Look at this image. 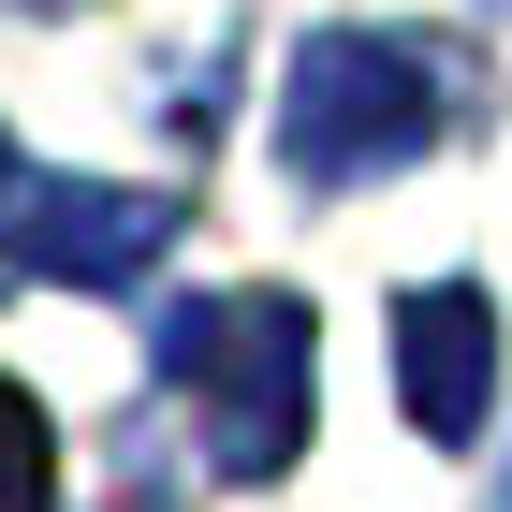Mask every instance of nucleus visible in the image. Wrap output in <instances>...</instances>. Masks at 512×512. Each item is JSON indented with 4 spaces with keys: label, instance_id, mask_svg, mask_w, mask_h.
<instances>
[{
    "label": "nucleus",
    "instance_id": "obj_1",
    "mask_svg": "<svg viewBox=\"0 0 512 512\" xmlns=\"http://www.w3.org/2000/svg\"><path fill=\"white\" fill-rule=\"evenodd\" d=\"M308 308L293 293H191V308L161 322V366L191 381V410H205V469L220 483H278L293 454H308Z\"/></svg>",
    "mask_w": 512,
    "mask_h": 512
},
{
    "label": "nucleus",
    "instance_id": "obj_2",
    "mask_svg": "<svg viewBox=\"0 0 512 512\" xmlns=\"http://www.w3.org/2000/svg\"><path fill=\"white\" fill-rule=\"evenodd\" d=\"M439 118H454V88H439L425 44H395V30H308L293 74H278V161L322 176V191H366L395 161H425Z\"/></svg>",
    "mask_w": 512,
    "mask_h": 512
},
{
    "label": "nucleus",
    "instance_id": "obj_3",
    "mask_svg": "<svg viewBox=\"0 0 512 512\" xmlns=\"http://www.w3.org/2000/svg\"><path fill=\"white\" fill-rule=\"evenodd\" d=\"M395 410L425 439H454V454L498 425V308L469 278H410L395 293Z\"/></svg>",
    "mask_w": 512,
    "mask_h": 512
},
{
    "label": "nucleus",
    "instance_id": "obj_4",
    "mask_svg": "<svg viewBox=\"0 0 512 512\" xmlns=\"http://www.w3.org/2000/svg\"><path fill=\"white\" fill-rule=\"evenodd\" d=\"M161 249H176V191L44 176V220H30V264H15V278H59V293H132Z\"/></svg>",
    "mask_w": 512,
    "mask_h": 512
},
{
    "label": "nucleus",
    "instance_id": "obj_5",
    "mask_svg": "<svg viewBox=\"0 0 512 512\" xmlns=\"http://www.w3.org/2000/svg\"><path fill=\"white\" fill-rule=\"evenodd\" d=\"M0 512H59V425L30 381H0Z\"/></svg>",
    "mask_w": 512,
    "mask_h": 512
},
{
    "label": "nucleus",
    "instance_id": "obj_6",
    "mask_svg": "<svg viewBox=\"0 0 512 512\" xmlns=\"http://www.w3.org/2000/svg\"><path fill=\"white\" fill-rule=\"evenodd\" d=\"M30 220H44V161L15 147V132H0V278L30 264Z\"/></svg>",
    "mask_w": 512,
    "mask_h": 512
}]
</instances>
